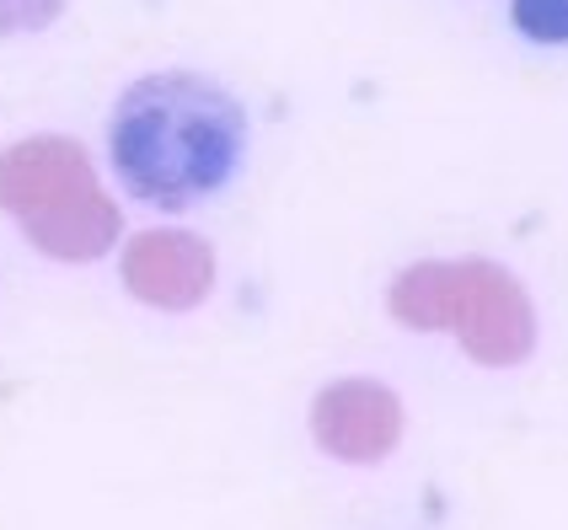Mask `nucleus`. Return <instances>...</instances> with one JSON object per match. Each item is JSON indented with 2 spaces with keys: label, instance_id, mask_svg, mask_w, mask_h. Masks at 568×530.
I'll return each instance as SVG.
<instances>
[{
  "label": "nucleus",
  "instance_id": "obj_2",
  "mask_svg": "<svg viewBox=\"0 0 568 530\" xmlns=\"http://www.w3.org/2000/svg\"><path fill=\"white\" fill-rule=\"evenodd\" d=\"M386 316L408 333H450L483 370H520L541 338L526 279L494 257H418L397 268Z\"/></svg>",
  "mask_w": 568,
  "mask_h": 530
},
{
  "label": "nucleus",
  "instance_id": "obj_3",
  "mask_svg": "<svg viewBox=\"0 0 568 530\" xmlns=\"http://www.w3.org/2000/svg\"><path fill=\"white\" fill-rule=\"evenodd\" d=\"M0 215L60 268L102 263L124 236L119 198L102 187L87 145L70 134H22L0 145Z\"/></svg>",
  "mask_w": 568,
  "mask_h": 530
},
{
  "label": "nucleus",
  "instance_id": "obj_6",
  "mask_svg": "<svg viewBox=\"0 0 568 530\" xmlns=\"http://www.w3.org/2000/svg\"><path fill=\"white\" fill-rule=\"evenodd\" d=\"M509 28L537 49H568V0H509Z\"/></svg>",
  "mask_w": 568,
  "mask_h": 530
},
{
  "label": "nucleus",
  "instance_id": "obj_1",
  "mask_svg": "<svg viewBox=\"0 0 568 530\" xmlns=\"http://www.w3.org/2000/svg\"><path fill=\"white\" fill-rule=\"evenodd\" d=\"M253 145L242 96L204 70H145L108 108V166L134 204L183 215L236 183Z\"/></svg>",
  "mask_w": 568,
  "mask_h": 530
},
{
  "label": "nucleus",
  "instance_id": "obj_5",
  "mask_svg": "<svg viewBox=\"0 0 568 530\" xmlns=\"http://www.w3.org/2000/svg\"><path fill=\"white\" fill-rule=\"evenodd\" d=\"M312 435L327 456H338L348 467H376L403 439V402L386 380H371V375L333 380L312 402Z\"/></svg>",
  "mask_w": 568,
  "mask_h": 530
},
{
  "label": "nucleus",
  "instance_id": "obj_4",
  "mask_svg": "<svg viewBox=\"0 0 568 530\" xmlns=\"http://www.w3.org/2000/svg\"><path fill=\"white\" fill-rule=\"evenodd\" d=\"M215 279H221L215 242L189 231V225H145L119 252V284H124L129 300H140L145 312L161 316L199 312L215 295Z\"/></svg>",
  "mask_w": 568,
  "mask_h": 530
},
{
  "label": "nucleus",
  "instance_id": "obj_7",
  "mask_svg": "<svg viewBox=\"0 0 568 530\" xmlns=\"http://www.w3.org/2000/svg\"><path fill=\"white\" fill-rule=\"evenodd\" d=\"M70 11V0H0V43L38 38Z\"/></svg>",
  "mask_w": 568,
  "mask_h": 530
}]
</instances>
